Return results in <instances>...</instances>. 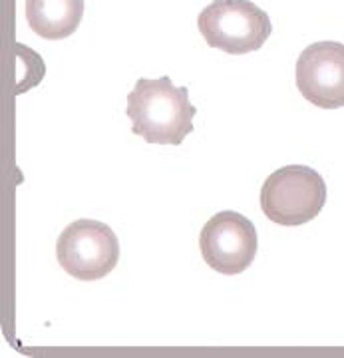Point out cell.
I'll use <instances>...</instances> for the list:
<instances>
[{
	"instance_id": "7",
	"label": "cell",
	"mask_w": 344,
	"mask_h": 358,
	"mask_svg": "<svg viewBox=\"0 0 344 358\" xmlns=\"http://www.w3.org/2000/svg\"><path fill=\"white\" fill-rule=\"evenodd\" d=\"M26 22L46 40L72 36L84 18V0H26Z\"/></svg>"
},
{
	"instance_id": "2",
	"label": "cell",
	"mask_w": 344,
	"mask_h": 358,
	"mask_svg": "<svg viewBox=\"0 0 344 358\" xmlns=\"http://www.w3.org/2000/svg\"><path fill=\"white\" fill-rule=\"evenodd\" d=\"M327 203V183L317 169L287 166L273 171L261 187V209L277 225L296 227L317 219Z\"/></svg>"
},
{
	"instance_id": "3",
	"label": "cell",
	"mask_w": 344,
	"mask_h": 358,
	"mask_svg": "<svg viewBox=\"0 0 344 358\" xmlns=\"http://www.w3.org/2000/svg\"><path fill=\"white\" fill-rule=\"evenodd\" d=\"M197 28L209 48L233 56L263 48L273 32L268 14L251 0H213L197 16Z\"/></svg>"
},
{
	"instance_id": "4",
	"label": "cell",
	"mask_w": 344,
	"mask_h": 358,
	"mask_svg": "<svg viewBox=\"0 0 344 358\" xmlns=\"http://www.w3.org/2000/svg\"><path fill=\"white\" fill-rule=\"evenodd\" d=\"M60 267L78 281H100L120 261V241L110 225L96 219H78L58 237Z\"/></svg>"
},
{
	"instance_id": "5",
	"label": "cell",
	"mask_w": 344,
	"mask_h": 358,
	"mask_svg": "<svg viewBox=\"0 0 344 358\" xmlns=\"http://www.w3.org/2000/svg\"><path fill=\"white\" fill-rule=\"evenodd\" d=\"M259 249L255 225L237 211H219L199 235V251L209 267L221 275H239L255 261Z\"/></svg>"
},
{
	"instance_id": "1",
	"label": "cell",
	"mask_w": 344,
	"mask_h": 358,
	"mask_svg": "<svg viewBox=\"0 0 344 358\" xmlns=\"http://www.w3.org/2000/svg\"><path fill=\"white\" fill-rule=\"evenodd\" d=\"M126 114L131 134L148 143L179 145L193 131L197 108L189 102V90L173 86L171 78H140L128 94Z\"/></svg>"
},
{
	"instance_id": "6",
	"label": "cell",
	"mask_w": 344,
	"mask_h": 358,
	"mask_svg": "<svg viewBox=\"0 0 344 358\" xmlns=\"http://www.w3.org/2000/svg\"><path fill=\"white\" fill-rule=\"evenodd\" d=\"M296 88L306 102L322 110L344 106V44L315 42L296 60Z\"/></svg>"
}]
</instances>
